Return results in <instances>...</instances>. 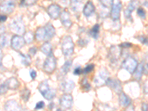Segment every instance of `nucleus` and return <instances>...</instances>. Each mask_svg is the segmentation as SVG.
Returning a JSON list of instances; mask_svg holds the SVG:
<instances>
[{
  "label": "nucleus",
  "instance_id": "nucleus-1",
  "mask_svg": "<svg viewBox=\"0 0 148 111\" xmlns=\"http://www.w3.org/2000/svg\"><path fill=\"white\" fill-rule=\"evenodd\" d=\"M38 89H39V92H41V94L43 96V97L47 100L53 99L56 94V90L50 88L47 80L41 82Z\"/></svg>",
  "mask_w": 148,
  "mask_h": 111
},
{
  "label": "nucleus",
  "instance_id": "nucleus-2",
  "mask_svg": "<svg viewBox=\"0 0 148 111\" xmlns=\"http://www.w3.org/2000/svg\"><path fill=\"white\" fill-rule=\"evenodd\" d=\"M62 51L66 57L71 56L73 53L74 43L71 36H65L62 40Z\"/></svg>",
  "mask_w": 148,
  "mask_h": 111
},
{
  "label": "nucleus",
  "instance_id": "nucleus-3",
  "mask_svg": "<svg viewBox=\"0 0 148 111\" xmlns=\"http://www.w3.org/2000/svg\"><path fill=\"white\" fill-rule=\"evenodd\" d=\"M10 30L12 32L15 33L16 34L22 35L25 31V27L24 25V22L22 19V17H16L10 23Z\"/></svg>",
  "mask_w": 148,
  "mask_h": 111
},
{
  "label": "nucleus",
  "instance_id": "nucleus-4",
  "mask_svg": "<svg viewBox=\"0 0 148 111\" xmlns=\"http://www.w3.org/2000/svg\"><path fill=\"white\" fill-rule=\"evenodd\" d=\"M56 67V59L53 56H49L45 61L43 64V69L47 73H51L53 72Z\"/></svg>",
  "mask_w": 148,
  "mask_h": 111
},
{
  "label": "nucleus",
  "instance_id": "nucleus-5",
  "mask_svg": "<svg viewBox=\"0 0 148 111\" xmlns=\"http://www.w3.org/2000/svg\"><path fill=\"white\" fill-rule=\"evenodd\" d=\"M109 79V73L106 69H102L99 71L96 77L94 79V83L97 87H101L106 84L108 79Z\"/></svg>",
  "mask_w": 148,
  "mask_h": 111
},
{
  "label": "nucleus",
  "instance_id": "nucleus-6",
  "mask_svg": "<svg viewBox=\"0 0 148 111\" xmlns=\"http://www.w3.org/2000/svg\"><path fill=\"white\" fill-rule=\"evenodd\" d=\"M138 66L137 61L133 57H127L122 63L123 68H125L126 71H127L130 73H133L135 70L136 69Z\"/></svg>",
  "mask_w": 148,
  "mask_h": 111
},
{
  "label": "nucleus",
  "instance_id": "nucleus-7",
  "mask_svg": "<svg viewBox=\"0 0 148 111\" xmlns=\"http://www.w3.org/2000/svg\"><path fill=\"white\" fill-rule=\"evenodd\" d=\"M121 8H122V4L120 1H114L113 2L110 12V16L113 20L116 21L119 19Z\"/></svg>",
  "mask_w": 148,
  "mask_h": 111
},
{
  "label": "nucleus",
  "instance_id": "nucleus-8",
  "mask_svg": "<svg viewBox=\"0 0 148 111\" xmlns=\"http://www.w3.org/2000/svg\"><path fill=\"white\" fill-rule=\"evenodd\" d=\"M10 44H11V47L15 51H18L20 50L25 44V42L22 36L18 35H15L12 37L11 41H10Z\"/></svg>",
  "mask_w": 148,
  "mask_h": 111
},
{
  "label": "nucleus",
  "instance_id": "nucleus-9",
  "mask_svg": "<svg viewBox=\"0 0 148 111\" xmlns=\"http://www.w3.org/2000/svg\"><path fill=\"white\" fill-rule=\"evenodd\" d=\"M16 3L14 1H5L0 5V11L5 14H10L14 11Z\"/></svg>",
  "mask_w": 148,
  "mask_h": 111
},
{
  "label": "nucleus",
  "instance_id": "nucleus-10",
  "mask_svg": "<svg viewBox=\"0 0 148 111\" xmlns=\"http://www.w3.org/2000/svg\"><path fill=\"white\" fill-rule=\"evenodd\" d=\"M73 96L69 93L63 95L60 99V105L64 109H70L73 105Z\"/></svg>",
  "mask_w": 148,
  "mask_h": 111
},
{
  "label": "nucleus",
  "instance_id": "nucleus-11",
  "mask_svg": "<svg viewBox=\"0 0 148 111\" xmlns=\"http://www.w3.org/2000/svg\"><path fill=\"white\" fill-rule=\"evenodd\" d=\"M121 54V48L119 46H112L110 49L109 57L111 62H116L119 60V58Z\"/></svg>",
  "mask_w": 148,
  "mask_h": 111
},
{
  "label": "nucleus",
  "instance_id": "nucleus-12",
  "mask_svg": "<svg viewBox=\"0 0 148 111\" xmlns=\"http://www.w3.org/2000/svg\"><path fill=\"white\" fill-rule=\"evenodd\" d=\"M47 14L51 18L56 19L59 16L61 13V8L56 4H52L47 8Z\"/></svg>",
  "mask_w": 148,
  "mask_h": 111
},
{
  "label": "nucleus",
  "instance_id": "nucleus-13",
  "mask_svg": "<svg viewBox=\"0 0 148 111\" xmlns=\"http://www.w3.org/2000/svg\"><path fill=\"white\" fill-rule=\"evenodd\" d=\"M106 84L110 87L111 89H113L117 93H120L121 92V84L119 80L117 79H108V81H107Z\"/></svg>",
  "mask_w": 148,
  "mask_h": 111
},
{
  "label": "nucleus",
  "instance_id": "nucleus-14",
  "mask_svg": "<svg viewBox=\"0 0 148 111\" xmlns=\"http://www.w3.org/2000/svg\"><path fill=\"white\" fill-rule=\"evenodd\" d=\"M22 108L15 100H9L5 104V111H21Z\"/></svg>",
  "mask_w": 148,
  "mask_h": 111
},
{
  "label": "nucleus",
  "instance_id": "nucleus-15",
  "mask_svg": "<svg viewBox=\"0 0 148 111\" xmlns=\"http://www.w3.org/2000/svg\"><path fill=\"white\" fill-rule=\"evenodd\" d=\"M60 18L61 22H62V25L64 27H67V28H69V27H71V25H72V22H71V16H70L69 12L67 11V10H63L62 13L61 14Z\"/></svg>",
  "mask_w": 148,
  "mask_h": 111
},
{
  "label": "nucleus",
  "instance_id": "nucleus-16",
  "mask_svg": "<svg viewBox=\"0 0 148 111\" xmlns=\"http://www.w3.org/2000/svg\"><path fill=\"white\" fill-rule=\"evenodd\" d=\"M45 30V41H48L51 39L56 34L55 27L53 26L51 23H47L45 26L44 27Z\"/></svg>",
  "mask_w": 148,
  "mask_h": 111
},
{
  "label": "nucleus",
  "instance_id": "nucleus-17",
  "mask_svg": "<svg viewBox=\"0 0 148 111\" xmlns=\"http://www.w3.org/2000/svg\"><path fill=\"white\" fill-rule=\"evenodd\" d=\"M138 5V2L136 1H132L131 2H130L128 6L125 10V16L126 17L127 19H130L132 18V12L135 10L136 7Z\"/></svg>",
  "mask_w": 148,
  "mask_h": 111
},
{
  "label": "nucleus",
  "instance_id": "nucleus-18",
  "mask_svg": "<svg viewBox=\"0 0 148 111\" xmlns=\"http://www.w3.org/2000/svg\"><path fill=\"white\" fill-rule=\"evenodd\" d=\"M4 83H5L8 90H16L19 86V82L15 77H11L10 79H7Z\"/></svg>",
  "mask_w": 148,
  "mask_h": 111
},
{
  "label": "nucleus",
  "instance_id": "nucleus-19",
  "mask_svg": "<svg viewBox=\"0 0 148 111\" xmlns=\"http://www.w3.org/2000/svg\"><path fill=\"white\" fill-rule=\"evenodd\" d=\"M95 11V6L92 2H88L87 4L84 5L83 9L84 15L87 17H89L92 15Z\"/></svg>",
  "mask_w": 148,
  "mask_h": 111
},
{
  "label": "nucleus",
  "instance_id": "nucleus-20",
  "mask_svg": "<svg viewBox=\"0 0 148 111\" xmlns=\"http://www.w3.org/2000/svg\"><path fill=\"white\" fill-rule=\"evenodd\" d=\"M74 88H75V82L72 80H67L62 84V90L67 93L72 92Z\"/></svg>",
  "mask_w": 148,
  "mask_h": 111
},
{
  "label": "nucleus",
  "instance_id": "nucleus-21",
  "mask_svg": "<svg viewBox=\"0 0 148 111\" xmlns=\"http://www.w3.org/2000/svg\"><path fill=\"white\" fill-rule=\"evenodd\" d=\"M130 102H131V100L125 94V92H120L119 95V103L122 107H125V108H127L130 104Z\"/></svg>",
  "mask_w": 148,
  "mask_h": 111
},
{
  "label": "nucleus",
  "instance_id": "nucleus-22",
  "mask_svg": "<svg viewBox=\"0 0 148 111\" xmlns=\"http://www.w3.org/2000/svg\"><path fill=\"white\" fill-rule=\"evenodd\" d=\"M41 51L43 53H45L47 56H51L52 53V45L50 42H45L41 47Z\"/></svg>",
  "mask_w": 148,
  "mask_h": 111
},
{
  "label": "nucleus",
  "instance_id": "nucleus-23",
  "mask_svg": "<svg viewBox=\"0 0 148 111\" xmlns=\"http://www.w3.org/2000/svg\"><path fill=\"white\" fill-rule=\"evenodd\" d=\"M143 64H139V65L137 66L136 69L135 70V71L133 72V77H134L135 79H136V80H140L143 75Z\"/></svg>",
  "mask_w": 148,
  "mask_h": 111
},
{
  "label": "nucleus",
  "instance_id": "nucleus-24",
  "mask_svg": "<svg viewBox=\"0 0 148 111\" xmlns=\"http://www.w3.org/2000/svg\"><path fill=\"white\" fill-rule=\"evenodd\" d=\"M99 28L100 26L99 24H96L90 30V34L92 38H94L95 39H97L99 36Z\"/></svg>",
  "mask_w": 148,
  "mask_h": 111
},
{
  "label": "nucleus",
  "instance_id": "nucleus-25",
  "mask_svg": "<svg viewBox=\"0 0 148 111\" xmlns=\"http://www.w3.org/2000/svg\"><path fill=\"white\" fill-rule=\"evenodd\" d=\"M9 43V36L8 34H4L0 35V47H5Z\"/></svg>",
  "mask_w": 148,
  "mask_h": 111
},
{
  "label": "nucleus",
  "instance_id": "nucleus-26",
  "mask_svg": "<svg viewBox=\"0 0 148 111\" xmlns=\"http://www.w3.org/2000/svg\"><path fill=\"white\" fill-rule=\"evenodd\" d=\"M45 30L44 27H41L36 30V38L37 40L42 41L45 39Z\"/></svg>",
  "mask_w": 148,
  "mask_h": 111
},
{
  "label": "nucleus",
  "instance_id": "nucleus-27",
  "mask_svg": "<svg viewBox=\"0 0 148 111\" xmlns=\"http://www.w3.org/2000/svg\"><path fill=\"white\" fill-rule=\"evenodd\" d=\"M72 60H67L64 62V64H63V66L61 67V72L63 75H66L67 73V72L70 71L71 66H72Z\"/></svg>",
  "mask_w": 148,
  "mask_h": 111
},
{
  "label": "nucleus",
  "instance_id": "nucleus-28",
  "mask_svg": "<svg viewBox=\"0 0 148 111\" xmlns=\"http://www.w3.org/2000/svg\"><path fill=\"white\" fill-rule=\"evenodd\" d=\"M23 39L24 40H25V42L28 43V44H30V43H31V42L34 41V34H33L31 31H27V32L25 33V35H24Z\"/></svg>",
  "mask_w": 148,
  "mask_h": 111
},
{
  "label": "nucleus",
  "instance_id": "nucleus-29",
  "mask_svg": "<svg viewBox=\"0 0 148 111\" xmlns=\"http://www.w3.org/2000/svg\"><path fill=\"white\" fill-rule=\"evenodd\" d=\"M82 6V2L79 1H72L71 2V8L74 11H79L81 10V8Z\"/></svg>",
  "mask_w": 148,
  "mask_h": 111
},
{
  "label": "nucleus",
  "instance_id": "nucleus-30",
  "mask_svg": "<svg viewBox=\"0 0 148 111\" xmlns=\"http://www.w3.org/2000/svg\"><path fill=\"white\" fill-rule=\"evenodd\" d=\"M20 56L22 57V63L23 64L28 66L31 63V59L29 55H24L23 53H20Z\"/></svg>",
  "mask_w": 148,
  "mask_h": 111
},
{
  "label": "nucleus",
  "instance_id": "nucleus-31",
  "mask_svg": "<svg viewBox=\"0 0 148 111\" xmlns=\"http://www.w3.org/2000/svg\"><path fill=\"white\" fill-rule=\"evenodd\" d=\"M30 95V92L27 88H25L24 90H22V91L21 92V97H22V99L25 101H27L29 99Z\"/></svg>",
  "mask_w": 148,
  "mask_h": 111
},
{
  "label": "nucleus",
  "instance_id": "nucleus-32",
  "mask_svg": "<svg viewBox=\"0 0 148 111\" xmlns=\"http://www.w3.org/2000/svg\"><path fill=\"white\" fill-rule=\"evenodd\" d=\"M90 84H89V82H88V79H84L82 80V90H90Z\"/></svg>",
  "mask_w": 148,
  "mask_h": 111
},
{
  "label": "nucleus",
  "instance_id": "nucleus-33",
  "mask_svg": "<svg viewBox=\"0 0 148 111\" xmlns=\"http://www.w3.org/2000/svg\"><path fill=\"white\" fill-rule=\"evenodd\" d=\"M94 67H95V64H88V65L86 66V67H84V69L82 70V73L84 74L89 73L92 72V71H93V69H94Z\"/></svg>",
  "mask_w": 148,
  "mask_h": 111
},
{
  "label": "nucleus",
  "instance_id": "nucleus-34",
  "mask_svg": "<svg viewBox=\"0 0 148 111\" xmlns=\"http://www.w3.org/2000/svg\"><path fill=\"white\" fill-rule=\"evenodd\" d=\"M137 14L142 18H145V17H146V11L142 8H138V10H137Z\"/></svg>",
  "mask_w": 148,
  "mask_h": 111
},
{
  "label": "nucleus",
  "instance_id": "nucleus-35",
  "mask_svg": "<svg viewBox=\"0 0 148 111\" xmlns=\"http://www.w3.org/2000/svg\"><path fill=\"white\" fill-rule=\"evenodd\" d=\"M8 90V88L6 87L5 83H2L1 85H0V95H2V94H5L7 92V91Z\"/></svg>",
  "mask_w": 148,
  "mask_h": 111
},
{
  "label": "nucleus",
  "instance_id": "nucleus-36",
  "mask_svg": "<svg viewBox=\"0 0 148 111\" xmlns=\"http://www.w3.org/2000/svg\"><path fill=\"white\" fill-rule=\"evenodd\" d=\"M101 4L102 5L103 7L104 8H109L112 6L113 1H101Z\"/></svg>",
  "mask_w": 148,
  "mask_h": 111
},
{
  "label": "nucleus",
  "instance_id": "nucleus-37",
  "mask_svg": "<svg viewBox=\"0 0 148 111\" xmlns=\"http://www.w3.org/2000/svg\"><path fill=\"white\" fill-rule=\"evenodd\" d=\"M45 102L44 101H39V102L37 103L35 107V109L36 110H41V109H43V108H45Z\"/></svg>",
  "mask_w": 148,
  "mask_h": 111
},
{
  "label": "nucleus",
  "instance_id": "nucleus-38",
  "mask_svg": "<svg viewBox=\"0 0 148 111\" xmlns=\"http://www.w3.org/2000/svg\"><path fill=\"white\" fill-rule=\"evenodd\" d=\"M82 73V69L80 66H78V67H76L73 71L74 75H80Z\"/></svg>",
  "mask_w": 148,
  "mask_h": 111
},
{
  "label": "nucleus",
  "instance_id": "nucleus-39",
  "mask_svg": "<svg viewBox=\"0 0 148 111\" xmlns=\"http://www.w3.org/2000/svg\"><path fill=\"white\" fill-rule=\"evenodd\" d=\"M138 39L143 44H147V37L145 36H140L138 37Z\"/></svg>",
  "mask_w": 148,
  "mask_h": 111
},
{
  "label": "nucleus",
  "instance_id": "nucleus-40",
  "mask_svg": "<svg viewBox=\"0 0 148 111\" xmlns=\"http://www.w3.org/2000/svg\"><path fill=\"white\" fill-rule=\"evenodd\" d=\"M36 3V1H22V3L20 4V6L21 5H34V4Z\"/></svg>",
  "mask_w": 148,
  "mask_h": 111
},
{
  "label": "nucleus",
  "instance_id": "nucleus-41",
  "mask_svg": "<svg viewBox=\"0 0 148 111\" xmlns=\"http://www.w3.org/2000/svg\"><path fill=\"white\" fill-rule=\"evenodd\" d=\"M37 51V48L36 47H30V51H29V53L30 54V55L32 56H34L36 54V53Z\"/></svg>",
  "mask_w": 148,
  "mask_h": 111
},
{
  "label": "nucleus",
  "instance_id": "nucleus-42",
  "mask_svg": "<svg viewBox=\"0 0 148 111\" xmlns=\"http://www.w3.org/2000/svg\"><path fill=\"white\" fill-rule=\"evenodd\" d=\"M30 77H31V79L34 80V79H35V78L36 77V72L34 70H30Z\"/></svg>",
  "mask_w": 148,
  "mask_h": 111
},
{
  "label": "nucleus",
  "instance_id": "nucleus-43",
  "mask_svg": "<svg viewBox=\"0 0 148 111\" xmlns=\"http://www.w3.org/2000/svg\"><path fill=\"white\" fill-rule=\"evenodd\" d=\"M120 46L121 47H124V48H128V47H132V45L130 43H129V42H124Z\"/></svg>",
  "mask_w": 148,
  "mask_h": 111
},
{
  "label": "nucleus",
  "instance_id": "nucleus-44",
  "mask_svg": "<svg viewBox=\"0 0 148 111\" xmlns=\"http://www.w3.org/2000/svg\"><path fill=\"white\" fill-rule=\"evenodd\" d=\"M6 20H7V16L5 15L0 14V23L1 22H5Z\"/></svg>",
  "mask_w": 148,
  "mask_h": 111
},
{
  "label": "nucleus",
  "instance_id": "nucleus-45",
  "mask_svg": "<svg viewBox=\"0 0 148 111\" xmlns=\"http://www.w3.org/2000/svg\"><path fill=\"white\" fill-rule=\"evenodd\" d=\"M147 104L145 102L142 103V105H141V110L142 111H147Z\"/></svg>",
  "mask_w": 148,
  "mask_h": 111
},
{
  "label": "nucleus",
  "instance_id": "nucleus-46",
  "mask_svg": "<svg viewBox=\"0 0 148 111\" xmlns=\"http://www.w3.org/2000/svg\"><path fill=\"white\" fill-rule=\"evenodd\" d=\"M125 111H135L134 106H133V105H131V104H130L129 106L127 107V109L125 110Z\"/></svg>",
  "mask_w": 148,
  "mask_h": 111
},
{
  "label": "nucleus",
  "instance_id": "nucleus-47",
  "mask_svg": "<svg viewBox=\"0 0 148 111\" xmlns=\"http://www.w3.org/2000/svg\"><path fill=\"white\" fill-rule=\"evenodd\" d=\"M5 26H4L3 25H2V24H0V35L2 34H4V31H5Z\"/></svg>",
  "mask_w": 148,
  "mask_h": 111
},
{
  "label": "nucleus",
  "instance_id": "nucleus-48",
  "mask_svg": "<svg viewBox=\"0 0 148 111\" xmlns=\"http://www.w3.org/2000/svg\"><path fill=\"white\" fill-rule=\"evenodd\" d=\"M144 92L145 94H147V82L145 83V84L144 85Z\"/></svg>",
  "mask_w": 148,
  "mask_h": 111
},
{
  "label": "nucleus",
  "instance_id": "nucleus-49",
  "mask_svg": "<svg viewBox=\"0 0 148 111\" xmlns=\"http://www.w3.org/2000/svg\"><path fill=\"white\" fill-rule=\"evenodd\" d=\"M2 50L0 49V65L2 64Z\"/></svg>",
  "mask_w": 148,
  "mask_h": 111
},
{
  "label": "nucleus",
  "instance_id": "nucleus-50",
  "mask_svg": "<svg viewBox=\"0 0 148 111\" xmlns=\"http://www.w3.org/2000/svg\"><path fill=\"white\" fill-rule=\"evenodd\" d=\"M56 111H63V110H61V109H58Z\"/></svg>",
  "mask_w": 148,
  "mask_h": 111
}]
</instances>
